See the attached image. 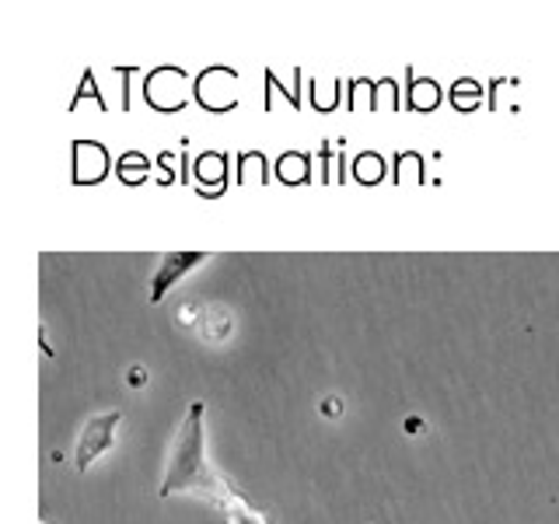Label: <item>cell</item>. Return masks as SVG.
I'll use <instances>...</instances> for the list:
<instances>
[{
	"instance_id": "7a4b0ae2",
	"label": "cell",
	"mask_w": 559,
	"mask_h": 524,
	"mask_svg": "<svg viewBox=\"0 0 559 524\" xmlns=\"http://www.w3.org/2000/svg\"><path fill=\"white\" fill-rule=\"evenodd\" d=\"M175 322H179L186 332H197V336L210 346H221L231 340L235 332V314L227 311L224 305H203V301H189L179 308L175 314Z\"/></svg>"
},
{
	"instance_id": "6da1fadb",
	"label": "cell",
	"mask_w": 559,
	"mask_h": 524,
	"mask_svg": "<svg viewBox=\"0 0 559 524\" xmlns=\"http://www.w3.org/2000/svg\"><path fill=\"white\" fill-rule=\"evenodd\" d=\"M162 497H200L214 507H224L227 497L238 493V489L227 483L221 472L210 465L206 458V433H203V402H189V409L179 424V433H175L171 451H168V468Z\"/></svg>"
},
{
	"instance_id": "3957f363",
	"label": "cell",
	"mask_w": 559,
	"mask_h": 524,
	"mask_svg": "<svg viewBox=\"0 0 559 524\" xmlns=\"http://www.w3.org/2000/svg\"><path fill=\"white\" fill-rule=\"evenodd\" d=\"M119 413H102V416H92L84 424L81 437H78V451H74V462L78 468H92V462L98 458L102 451H109L112 441H116V427H119Z\"/></svg>"
},
{
	"instance_id": "8992f818",
	"label": "cell",
	"mask_w": 559,
	"mask_h": 524,
	"mask_svg": "<svg viewBox=\"0 0 559 524\" xmlns=\"http://www.w3.org/2000/svg\"><path fill=\"white\" fill-rule=\"evenodd\" d=\"M322 413H325V416H340V413H343V398H325V402H322Z\"/></svg>"
},
{
	"instance_id": "52a82bcc",
	"label": "cell",
	"mask_w": 559,
	"mask_h": 524,
	"mask_svg": "<svg viewBox=\"0 0 559 524\" xmlns=\"http://www.w3.org/2000/svg\"><path fill=\"white\" fill-rule=\"evenodd\" d=\"M130 384H133V389H144V384H147V371H144V367H133V371H130Z\"/></svg>"
},
{
	"instance_id": "ba28073f",
	"label": "cell",
	"mask_w": 559,
	"mask_h": 524,
	"mask_svg": "<svg viewBox=\"0 0 559 524\" xmlns=\"http://www.w3.org/2000/svg\"><path fill=\"white\" fill-rule=\"evenodd\" d=\"M43 524H46V521H43Z\"/></svg>"
},
{
	"instance_id": "5b68a950",
	"label": "cell",
	"mask_w": 559,
	"mask_h": 524,
	"mask_svg": "<svg viewBox=\"0 0 559 524\" xmlns=\"http://www.w3.org/2000/svg\"><path fill=\"white\" fill-rule=\"evenodd\" d=\"M221 511H224V521L227 524H266V517H262L259 511H252V507L241 500V493L227 497V503L221 507Z\"/></svg>"
},
{
	"instance_id": "277c9868",
	"label": "cell",
	"mask_w": 559,
	"mask_h": 524,
	"mask_svg": "<svg viewBox=\"0 0 559 524\" xmlns=\"http://www.w3.org/2000/svg\"><path fill=\"white\" fill-rule=\"evenodd\" d=\"M206 259H210V252H168V255H162V262H157V270H154V279H151V301H162L165 290L175 284V279L189 270H197Z\"/></svg>"
}]
</instances>
